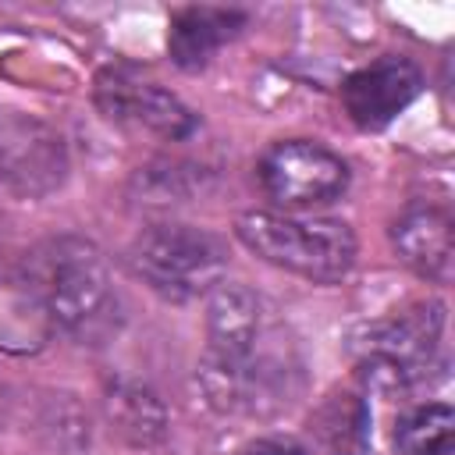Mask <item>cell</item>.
I'll use <instances>...</instances> for the list:
<instances>
[{"mask_svg": "<svg viewBox=\"0 0 455 455\" xmlns=\"http://www.w3.org/2000/svg\"><path fill=\"white\" fill-rule=\"evenodd\" d=\"M50 306L53 327L78 345H107L121 331V295L100 249L85 238H57L46 245L39 274H32Z\"/></svg>", "mask_w": 455, "mask_h": 455, "instance_id": "1", "label": "cell"}, {"mask_svg": "<svg viewBox=\"0 0 455 455\" xmlns=\"http://www.w3.org/2000/svg\"><path fill=\"white\" fill-rule=\"evenodd\" d=\"M238 242L259 259L306 281H341L355 263V235L338 217H295L252 210L235 220Z\"/></svg>", "mask_w": 455, "mask_h": 455, "instance_id": "2", "label": "cell"}, {"mask_svg": "<svg viewBox=\"0 0 455 455\" xmlns=\"http://www.w3.org/2000/svg\"><path fill=\"white\" fill-rule=\"evenodd\" d=\"M199 380L210 405H217L220 412L274 416L295 402L302 387V370L295 348L281 341V331L270 323V331L242 355L231 359L203 355Z\"/></svg>", "mask_w": 455, "mask_h": 455, "instance_id": "3", "label": "cell"}, {"mask_svg": "<svg viewBox=\"0 0 455 455\" xmlns=\"http://www.w3.org/2000/svg\"><path fill=\"white\" fill-rule=\"evenodd\" d=\"M132 270L167 299L210 295L228 267V245L192 224H153L128 245Z\"/></svg>", "mask_w": 455, "mask_h": 455, "instance_id": "4", "label": "cell"}, {"mask_svg": "<svg viewBox=\"0 0 455 455\" xmlns=\"http://www.w3.org/2000/svg\"><path fill=\"white\" fill-rule=\"evenodd\" d=\"M444 334V309L437 302L409 309L395 320L366 327L359 345V370L380 391H402L427 377Z\"/></svg>", "mask_w": 455, "mask_h": 455, "instance_id": "5", "label": "cell"}, {"mask_svg": "<svg viewBox=\"0 0 455 455\" xmlns=\"http://www.w3.org/2000/svg\"><path fill=\"white\" fill-rule=\"evenodd\" d=\"M92 100L107 121L135 128V132H153L171 142L188 139L199 128V117L171 89H164L153 78H142L139 71H132L124 64L103 68L96 75Z\"/></svg>", "mask_w": 455, "mask_h": 455, "instance_id": "6", "label": "cell"}, {"mask_svg": "<svg viewBox=\"0 0 455 455\" xmlns=\"http://www.w3.org/2000/svg\"><path fill=\"white\" fill-rule=\"evenodd\" d=\"M68 178V149L46 121L0 107V185L21 199H43Z\"/></svg>", "mask_w": 455, "mask_h": 455, "instance_id": "7", "label": "cell"}, {"mask_svg": "<svg viewBox=\"0 0 455 455\" xmlns=\"http://www.w3.org/2000/svg\"><path fill=\"white\" fill-rule=\"evenodd\" d=\"M263 192L284 210H306L338 199L348 188V167L320 142H274L259 160Z\"/></svg>", "mask_w": 455, "mask_h": 455, "instance_id": "8", "label": "cell"}, {"mask_svg": "<svg viewBox=\"0 0 455 455\" xmlns=\"http://www.w3.org/2000/svg\"><path fill=\"white\" fill-rule=\"evenodd\" d=\"M419 89H423V71L409 57L387 53L345 78L341 103L345 114L363 132H380L419 96Z\"/></svg>", "mask_w": 455, "mask_h": 455, "instance_id": "9", "label": "cell"}, {"mask_svg": "<svg viewBox=\"0 0 455 455\" xmlns=\"http://www.w3.org/2000/svg\"><path fill=\"white\" fill-rule=\"evenodd\" d=\"M391 245L405 267L419 277L444 284L455 267V242H451V217L444 206L412 203L391 224Z\"/></svg>", "mask_w": 455, "mask_h": 455, "instance_id": "10", "label": "cell"}, {"mask_svg": "<svg viewBox=\"0 0 455 455\" xmlns=\"http://www.w3.org/2000/svg\"><path fill=\"white\" fill-rule=\"evenodd\" d=\"M270 331L267 309L256 291L235 281H220L206 302V355L231 359L252 348Z\"/></svg>", "mask_w": 455, "mask_h": 455, "instance_id": "11", "label": "cell"}, {"mask_svg": "<svg viewBox=\"0 0 455 455\" xmlns=\"http://www.w3.org/2000/svg\"><path fill=\"white\" fill-rule=\"evenodd\" d=\"M53 331L57 327L36 277L0 270V348L14 355L39 352Z\"/></svg>", "mask_w": 455, "mask_h": 455, "instance_id": "12", "label": "cell"}, {"mask_svg": "<svg viewBox=\"0 0 455 455\" xmlns=\"http://www.w3.org/2000/svg\"><path fill=\"white\" fill-rule=\"evenodd\" d=\"M245 21L249 18L231 7H181L171 18V32H167L171 60L185 71L206 68L213 53L245 28Z\"/></svg>", "mask_w": 455, "mask_h": 455, "instance_id": "13", "label": "cell"}, {"mask_svg": "<svg viewBox=\"0 0 455 455\" xmlns=\"http://www.w3.org/2000/svg\"><path fill=\"white\" fill-rule=\"evenodd\" d=\"M306 430H309L316 455H366L370 451V405L355 391H334L313 409Z\"/></svg>", "mask_w": 455, "mask_h": 455, "instance_id": "14", "label": "cell"}, {"mask_svg": "<svg viewBox=\"0 0 455 455\" xmlns=\"http://www.w3.org/2000/svg\"><path fill=\"white\" fill-rule=\"evenodd\" d=\"M110 430L135 448H153L167 434V409L160 395L139 380H114L103 395Z\"/></svg>", "mask_w": 455, "mask_h": 455, "instance_id": "15", "label": "cell"}, {"mask_svg": "<svg viewBox=\"0 0 455 455\" xmlns=\"http://www.w3.org/2000/svg\"><path fill=\"white\" fill-rule=\"evenodd\" d=\"M451 448H455V412L444 402L416 405L395 427L398 455H451Z\"/></svg>", "mask_w": 455, "mask_h": 455, "instance_id": "16", "label": "cell"}, {"mask_svg": "<svg viewBox=\"0 0 455 455\" xmlns=\"http://www.w3.org/2000/svg\"><path fill=\"white\" fill-rule=\"evenodd\" d=\"M185 178H188V174H185L181 167H171V164H164V167H146V171L139 174L142 199H156V203H181V199L192 192V185H188Z\"/></svg>", "mask_w": 455, "mask_h": 455, "instance_id": "17", "label": "cell"}, {"mask_svg": "<svg viewBox=\"0 0 455 455\" xmlns=\"http://www.w3.org/2000/svg\"><path fill=\"white\" fill-rule=\"evenodd\" d=\"M238 455H309L302 444L295 441H281V437H259L252 444H245Z\"/></svg>", "mask_w": 455, "mask_h": 455, "instance_id": "18", "label": "cell"}, {"mask_svg": "<svg viewBox=\"0 0 455 455\" xmlns=\"http://www.w3.org/2000/svg\"><path fill=\"white\" fill-rule=\"evenodd\" d=\"M4 412H7V391L0 387V419H4Z\"/></svg>", "mask_w": 455, "mask_h": 455, "instance_id": "19", "label": "cell"}]
</instances>
